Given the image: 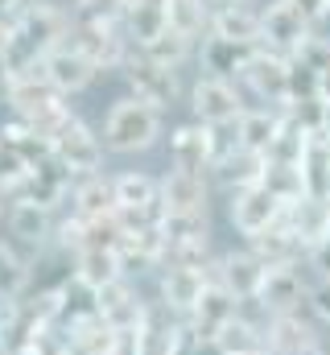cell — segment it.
Returning <instances> with one entry per match:
<instances>
[{"label": "cell", "instance_id": "15", "mask_svg": "<svg viewBox=\"0 0 330 355\" xmlns=\"http://www.w3.org/2000/svg\"><path fill=\"white\" fill-rule=\"evenodd\" d=\"M42 71H46V79L62 91V95H79V91L91 87V79L99 75V67H95L87 54H79L71 42L58 46V50H50V54L42 58Z\"/></svg>", "mask_w": 330, "mask_h": 355}, {"label": "cell", "instance_id": "19", "mask_svg": "<svg viewBox=\"0 0 330 355\" xmlns=\"http://www.w3.org/2000/svg\"><path fill=\"white\" fill-rule=\"evenodd\" d=\"M260 50H264V46H240V42H227V37L207 33L198 58H202V71H207V75H215V79H240L248 71V62H252Z\"/></svg>", "mask_w": 330, "mask_h": 355}, {"label": "cell", "instance_id": "18", "mask_svg": "<svg viewBox=\"0 0 330 355\" xmlns=\"http://www.w3.org/2000/svg\"><path fill=\"white\" fill-rule=\"evenodd\" d=\"M264 343L272 355H318V335L302 314H277L264 322Z\"/></svg>", "mask_w": 330, "mask_h": 355}, {"label": "cell", "instance_id": "27", "mask_svg": "<svg viewBox=\"0 0 330 355\" xmlns=\"http://www.w3.org/2000/svg\"><path fill=\"white\" fill-rule=\"evenodd\" d=\"M75 215L79 219H103L116 215V178L91 174L75 186Z\"/></svg>", "mask_w": 330, "mask_h": 355}, {"label": "cell", "instance_id": "35", "mask_svg": "<svg viewBox=\"0 0 330 355\" xmlns=\"http://www.w3.org/2000/svg\"><path fill=\"white\" fill-rule=\"evenodd\" d=\"M25 281H29V268H25V261L0 240V297L4 302H17L21 297V289H25Z\"/></svg>", "mask_w": 330, "mask_h": 355}, {"label": "cell", "instance_id": "23", "mask_svg": "<svg viewBox=\"0 0 330 355\" xmlns=\"http://www.w3.org/2000/svg\"><path fill=\"white\" fill-rule=\"evenodd\" d=\"M240 314V302L223 289V285H207V293H202V302L194 306V314L186 318L190 327H194V335H202V339H215V331L223 327V322H232Z\"/></svg>", "mask_w": 330, "mask_h": 355}, {"label": "cell", "instance_id": "37", "mask_svg": "<svg viewBox=\"0 0 330 355\" xmlns=\"http://www.w3.org/2000/svg\"><path fill=\"white\" fill-rule=\"evenodd\" d=\"M310 99H322V79L314 67L289 58V103H310Z\"/></svg>", "mask_w": 330, "mask_h": 355}, {"label": "cell", "instance_id": "39", "mask_svg": "<svg viewBox=\"0 0 330 355\" xmlns=\"http://www.w3.org/2000/svg\"><path fill=\"white\" fill-rule=\"evenodd\" d=\"M306 306H310V314H314L318 322H327V327H330V277H318V281L310 285Z\"/></svg>", "mask_w": 330, "mask_h": 355}, {"label": "cell", "instance_id": "1", "mask_svg": "<svg viewBox=\"0 0 330 355\" xmlns=\"http://www.w3.org/2000/svg\"><path fill=\"white\" fill-rule=\"evenodd\" d=\"M162 116L153 103L128 95V99H116L107 120H103V149L112 153H145L162 141Z\"/></svg>", "mask_w": 330, "mask_h": 355}, {"label": "cell", "instance_id": "46", "mask_svg": "<svg viewBox=\"0 0 330 355\" xmlns=\"http://www.w3.org/2000/svg\"><path fill=\"white\" fill-rule=\"evenodd\" d=\"M318 355H330V347H327V343H322V347H318Z\"/></svg>", "mask_w": 330, "mask_h": 355}, {"label": "cell", "instance_id": "9", "mask_svg": "<svg viewBox=\"0 0 330 355\" xmlns=\"http://www.w3.org/2000/svg\"><path fill=\"white\" fill-rule=\"evenodd\" d=\"M281 215H285V202L272 198L260 182L244 186V190H232V227L240 236H248V240H256L260 232H268L272 223H281Z\"/></svg>", "mask_w": 330, "mask_h": 355}, {"label": "cell", "instance_id": "17", "mask_svg": "<svg viewBox=\"0 0 330 355\" xmlns=\"http://www.w3.org/2000/svg\"><path fill=\"white\" fill-rule=\"evenodd\" d=\"M207 285H211V272H207V268L165 265V272H162V306H169V310L182 314V318H190L194 306L202 302Z\"/></svg>", "mask_w": 330, "mask_h": 355}, {"label": "cell", "instance_id": "6", "mask_svg": "<svg viewBox=\"0 0 330 355\" xmlns=\"http://www.w3.org/2000/svg\"><path fill=\"white\" fill-rule=\"evenodd\" d=\"M306 297H310V281H306L302 265H272L264 272V285H260L256 306L268 318H277V314H302Z\"/></svg>", "mask_w": 330, "mask_h": 355}, {"label": "cell", "instance_id": "8", "mask_svg": "<svg viewBox=\"0 0 330 355\" xmlns=\"http://www.w3.org/2000/svg\"><path fill=\"white\" fill-rule=\"evenodd\" d=\"M207 268H211V281L223 285L240 306L260 297V285H264V272H268V265H264L252 248H244V252H227V257H219L215 265H207Z\"/></svg>", "mask_w": 330, "mask_h": 355}, {"label": "cell", "instance_id": "29", "mask_svg": "<svg viewBox=\"0 0 330 355\" xmlns=\"http://www.w3.org/2000/svg\"><path fill=\"white\" fill-rule=\"evenodd\" d=\"M215 343L227 355H252V352H260V347H268L264 343V327H256L248 314H236L232 322H223L215 331Z\"/></svg>", "mask_w": 330, "mask_h": 355}, {"label": "cell", "instance_id": "14", "mask_svg": "<svg viewBox=\"0 0 330 355\" xmlns=\"http://www.w3.org/2000/svg\"><path fill=\"white\" fill-rule=\"evenodd\" d=\"M95 297V314L112 327V331H137L141 322H145V302L132 293V285L120 277V281H112V285H103L99 293H91Z\"/></svg>", "mask_w": 330, "mask_h": 355}, {"label": "cell", "instance_id": "26", "mask_svg": "<svg viewBox=\"0 0 330 355\" xmlns=\"http://www.w3.org/2000/svg\"><path fill=\"white\" fill-rule=\"evenodd\" d=\"M8 232H12L17 240H25V244H42V240H50V232H54V211L17 198V202L8 207Z\"/></svg>", "mask_w": 330, "mask_h": 355}, {"label": "cell", "instance_id": "13", "mask_svg": "<svg viewBox=\"0 0 330 355\" xmlns=\"http://www.w3.org/2000/svg\"><path fill=\"white\" fill-rule=\"evenodd\" d=\"M285 219H289L293 236L302 240L306 257L330 244V198L327 194H306L302 202L285 207Z\"/></svg>", "mask_w": 330, "mask_h": 355}, {"label": "cell", "instance_id": "21", "mask_svg": "<svg viewBox=\"0 0 330 355\" xmlns=\"http://www.w3.org/2000/svg\"><path fill=\"white\" fill-rule=\"evenodd\" d=\"M281 120H285V107H248L240 116V124H236L240 149L268 157V149H272V141L281 132Z\"/></svg>", "mask_w": 330, "mask_h": 355}, {"label": "cell", "instance_id": "48", "mask_svg": "<svg viewBox=\"0 0 330 355\" xmlns=\"http://www.w3.org/2000/svg\"><path fill=\"white\" fill-rule=\"evenodd\" d=\"M327 198H330V178H327Z\"/></svg>", "mask_w": 330, "mask_h": 355}, {"label": "cell", "instance_id": "12", "mask_svg": "<svg viewBox=\"0 0 330 355\" xmlns=\"http://www.w3.org/2000/svg\"><path fill=\"white\" fill-rule=\"evenodd\" d=\"M169 166H173V170H186V174H207V170H215V141H211V128L198 124V120L173 128V137H169Z\"/></svg>", "mask_w": 330, "mask_h": 355}, {"label": "cell", "instance_id": "38", "mask_svg": "<svg viewBox=\"0 0 330 355\" xmlns=\"http://www.w3.org/2000/svg\"><path fill=\"white\" fill-rule=\"evenodd\" d=\"M128 0H75V17H95V21H120Z\"/></svg>", "mask_w": 330, "mask_h": 355}, {"label": "cell", "instance_id": "4", "mask_svg": "<svg viewBox=\"0 0 330 355\" xmlns=\"http://www.w3.org/2000/svg\"><path fill=\"white\" fill-rule=\"evenodd\" d=\"M50 145H54V157H58L75 178H91V174H99V166H103V141L82 124L79 116H71V120L50 137Z\"/></svg>", "mask_w": 330, "mask_h": 355}, {"label": "cell", "instance_id": "24", "mask_svg": "<svg viewBox=\"0 0 330 355\" xmlns=\"http://www.w3.org/2000/svg\"><path fill=\"white\" fill-rule=\"evenodd\" d=\"M120 277H124V261L112 248H82L79 257H75V281L87 293H99L103 285H112Z\"/></svg>", "mask_w": 330, "mask_h": 355}, {"label": "cell", "instance_id": "43", "mask_svg": "<svg viewBox=\"0 0 330 355\" xmlns=\"http://www.w3.org/2000/svg\"><path fill=\"white\" fill-rule=\"evenodd\" d=\"M318 79H322V99H330V67L318 75Z\"/></svg>", "mask_w": 330, "mask_h": 355}, {"label": "cell", "instance_id": "33", "mask_svg": "<svg viewBox=\"0 0 330 355\" xmlns=\"http://www.w3.org/2000/svg\"><path fill=\"white\" fill-rule=\"evenodd\" d=\"M190 50H194V42L190 37H182V33H173V29H165L162 37H153L149 46H141L137 54H145V58H153V62H162V67H182L186 58H190Z\"/></svg>", "mask_w": 330, "mask_h": 355}, {"label": "cell", "instance_id": "5", "mask_svg": "<svg viewBox=\"0 0 330 355\" xmlns=\"http://www.w3.org/2000/svg\"><path fill=\"white\" fill-rule=\"evenodd\" d=\"M124 79H128V87H132L137 99L153 103L157 112H169V107L177 103V95H182L177 71L153 62V58H145V54H132V58L124 62Z\"/></svg>", "mask_w": 330, "mask_h": 355}, {"label": "cell", "instance_id": "41", "mask_svg": "<svg viewBox=\"0 0 330 355\" xmlns=\"http://www.w3.org/2000/svg\"><path fill=\"white\" fill-rule=\"evenodd\" d=\"M21 8H25V0H0V21L4 17H17Z\"/></svg>", "mask_w": 330, "mask_h": 355}, {"label": "cell", "instance_id": "3", "mask_svg": "<svg viewBox=\"0 0 330 355\" xmlns=\"http://www.w3.org/2000/svg\"><path fill=\"white\" fill-rule=\"evenodd\" d=\"M190 107H194V116H198V124H207V128H227V124H240V116H244V99H240V91L232 79H215V75H202L194 91H190Z\"/></svg>", "mask_w": 330, "mask_h": 355}, {"label": "cell", "instance_id": "10", "mask_svg": "<svg viewBox=\"0 0 330 355\" xmlns=\"http://www.w3.org/2000/svg\"><path fill=\"white\" fill-rule=\"evenodd\" d=\"M17 29H21V37H29L33 46H37V54L46 58L50 50H58V46H67V37H71V21L75 17H67L58 4H25L17 17Z\"/></svg>", "mask_w": 330, "mask_h": 355}, {"label": "cell", "instance_id": "25", "mask_svg": "<svg viewBox=\"0 0 330 355\" xmlns=\"http://www.w3.org/2000/svg\"><path fill=\"white\" fill-rule=\"evenodd\" d=\"M211 33H215V37H227V42H240V46H264L260 12H256V8H244V4L215 8V17H211Z\"/></svg>", "mask_w": 330, "mask_h": 355}, {"label": "cell", "instance_id": "7", "mask_svg": "<svg viewBox=\"0 0 330 355\" xmlns=\"http://www.w3.org/2000/svg\"><path fill=\"white\" fill-rule=\"evenodd\" d=\"M260 25H264V46L293 58L310 37H314V25L289 4V0H272L268 8H260Z\"/></svg>", "mask_w": 330, "mask_h": 355}, {"label": "cell", "instance_id": "44", "mask_svg": "<svg viewBox=\"0 0 330 355\" xmlns=\"http://www.w3.org/2000/svg\"><path fill=\"white\" fill-rule=\"evenodd\" d=\"M0 355H12L8 352V335H0Z\"/></svg>", "mask_w": 330, "mask_h": 355}, {"label": "cell", "instance_id": "42", "mask_svg": "<svg viewBox=\"0 0 330 355\" xmlns=\"http://www.w3.org/2000/svg\"><path fill=\"white\" fill-rule=\"evenodd\" d=\"M211 4H215V8H232V4H244V8H252L256 0H211Z\"/></svg>", "mask_w": 330, "mask_h": 355}, {"label": "cell", "instance_id": "31", "mask_svg": "<svg viewBox=\"0 0 330 355\" xmlns=\"http://www.w3.org/2000/svg\"><path fill=\"white\" fill-rule=\"evenodd\" d=\"M260 186H264L272 198H281L285 207H293V202H302V198L310 194V190H306V178H302V166H277V162H268Z\"/></svg>", "mask_w": 330, "mask_h": 355}, {"label": "cell", "instance_id": "32", "mask_svg": "<svg viewBox=\"0 0 330 355\" xmlns=\"http://www.w3.org/2000/svg\"><path fill=\"white\" fill-rule=\"evenodd\" d=\"M21 153H25V162L29 166H37V162H46V157H54V145H50V137H42L33 124H25V120H12V124H4L0 128Z\"/></svg>", "mask_w": 330, "mask_h": 355}, {"label": "cell", "instance_id": "45", "mask_svg": "<svg viewBox=\"0 0 330 355\" xmlns=\"http://www.w3.org/2000/svg\"><path fill=\"white\" fill-rule=\"evenodd\" d=\"M4 202H8V190L0 186V215H4Z\"/></svg>", "mask_w": 330, "mask_h": 355}, {"label": "cell", "instance_id": "16", "mask_svg": "<svg viewBox=\"0 0 330 355\" xmlns=\"http://www.w3.org/2000/svg\"><path fill=\"white\" fill-rule=\"evenodd\" d=\"M71 170L58 162V157H46V162H37L33 170H29V178L12 190L17 198H25V202H37V207H58L62 198H67V190H71Z\"/></svg>", "mask_w": 330, "mask_h": 355}, {"label": "cell", "instance_id": "11", "mask_svg": "<svg viewBox=\"0 0 330 355\" xmlns=\"http://www.w3.org/2000/svg\"><path fill=\"white\" fill-rule=\"evenodd\" d=\"M240 83L252 87V95L264 99L268 107H289V58L264 46V50L248 62V71L240 75Z\"/></svg>", "mask_w": 330, "mask_h": 355}, {"label": "cell", "instance_id": "34", "mask_svg": "<svg viewBox=\"0 0 330 355\" xmlns=\"http://www.w3.org/2000/svg\"><path fill=\"white\" fill-rule=\"evenodd\" d=\"M162 236L165 248H173V244H190V240H211V227H207V215H165Z\"/></svg>", "mask_w": 330, "mask_h": 355}, {"label": "cell", "instance_id": "47", "mask_svg": "<svg viewBox=\"0 0 330 355\" xmlns=\"http://www.w3.org/2000/svg\"><path fill=\"white\" fill-rule=\"evenodd\" d=\"M252 355H272V352H268V347H260V352H252Z\"/></svg>", "mask_w": 330, "mask_h": 355}, {"label": "cell", "instance_id": "36", "mask_svg": "<svg viewBox=\"0 0 330 355\" xmlns=\"http://www.w3.org/2000/svg\"><path fill=\"white\" fill-rule=\"evenodd\" d=\"M29 170H33V166L25 162V153H21V149H17V145L0 132V186L12 194V190L29 178Z\"/></svg>", "mask_w": 330, "mask_h": 355}, {"label": "cell", "instance_id": "22", "mask_svg": "<svg viewBox=\"0 0 330 355\" xmlns=\"http://www.w3.org/2000/svg\"><path fill=\"white\" fill-rule=\"evenodd\" d=\"M248 248L264 261V265H302V257H306V248H302V240L293 236V227H289V219L281 215V223H272L268 232H260L256 240H248Z\"/></svg>", "mask_w": 330, "mask_h": 355}, {"label": "cell", "instance_id": "30", "mask_svg": "<svg viewBox=\"0 0 330 355\" xmlns=\"http://www.w3.org/2000/svg\"><path fill=\"white\" fill-rule=\"evenodd\" d=\"M268 170V157H260V153H248V149H236L227 162H219L215 166V174L219 182L227 186V190H244V186H256L260 178Z\"/></svg>", "mask_w": 330, "mask_h": 355}, {"label": "cell", "instance_id": "2", "mask_svg": "<svg viewBox=\"0 0 330 355\" xmlns=\"http://www.w3.org/2000/svg\"><path fill=\"white\" fill-rule=\"evenodd\" d=\"M79 54H87L99 71H116L124 67L128 54V37L120 21H95V17H75L71 21V37H67Z\"/></svg>", "mask_w": 330, "mask_h": 355}, {"label": "cell", "instance_id": "28", "mask_svg": "<svg viewBox=\"0 0 330 355\" xmlns=\"http://www.w3.org/2000/svg\"><path fill=\"white\" fill-rule=\"evenodd\" d=\"M211 17H215L211 0H165V21H169V29L182 33V37H190V42L211 33Z\"/></svg>", "mask_w": 330, "mask_h": 355}, {"label": "cell", "instance_id": "40", "mask_svg": "<svg viewBox=\"0 0 330 355\" xmlns=\"http://www.w3.org/2000/svg\"><path fill=\"white\" fill-rule=\"evenodd\" d=\"M289 4H293L310 25H318V21H327L330 17V0H289Z\"/></svg>", "mask_w": 330, "mask_h": 355}, {"label": "cell", "instance_id": "20", "mask_svg": "<svg viewBox=\"0 0 330 355\" xmlns=\"http://www.w3.org/2000/svg\"><path fill=\"white\" fill-rule=\"evenodd\" d=\"M165 215H207V178L186 170H165L162 178Z\"/></svg>", "mask_w": 330, "mask_h": 355}]
</instances>
